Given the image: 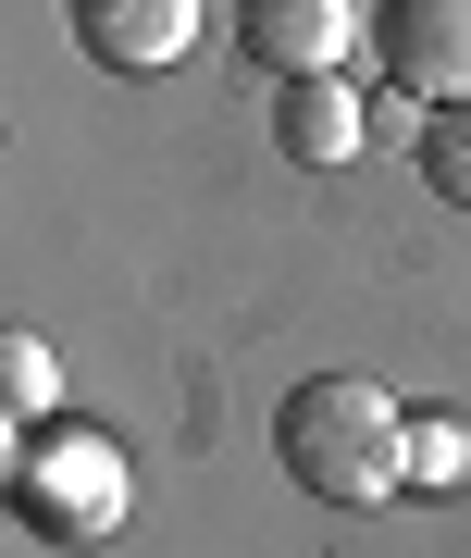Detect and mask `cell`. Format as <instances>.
I'll list each match as a JSON object with an SVG mask.
<instances>
[{"label":"cell","mask_w":471,"mask_h":558,"mask_svg":"<svg viewBox=\"0 0 471 558\" xmlns=\"http://www.w3.org/2000/svg\"><path fill=\"white\" fill-rule=\"evenodd\" d=\"M274 459H286L298 497L373 509V497L410 484V422H397V398H385L373 373H311V385L274 398Z\"/></svg>","instance_id":"1"},{"label":"cell","mask_w":471,"mask_h":558,"mask_svg":"<svg viewBox=\"0 0 471 558\" xmlns=\"http://www.w3.org/2000/svg\"><path fill=\"white\" fill-rule=\"evenodd\" d=\"M124 509H137V484H124V447L112 435L62 422V435H25L13 447V521L38 546H99V534H124Z\"/></svg>","instance_id":"2"},{"label":"cell","mask_w":471,"mask_h":558,"mask_svg":"<svg viewBox=\"0 0 471 558\" xmlns=\"http://www.w3.org/2000/svg\"><path fill=\"white\" fill-rule=\"evenodd\" d=\"M373 75L410 100H471V0H373Z\"/></svg>","instance_id":"3"},{"label":"cell","mask_w":471,"mask_h":558,"mask_svg":"<svg viewBox=\"0 0 471 558\" xmlns=\"http://www.w3.org/2000/svg\"><path fill=\"white\" fill-rule=\"evenodd\" d=\"M360 38V0H235V50L261 62V75H335Z\"/></svg>","instance_id":"4"},{"label":"cell","mask_w":471,"mask_h":558,"mask_svg":"<svg viewBox=\"0 0 471 558\" xmlns=\"http://www.w3.org/2000/svg\"><path fill=\"white\" fill-rule=\"evenodd\" d=\"M62 25H75V50L112 62V75H161V62H186V38H198V0H62Z\"/></svg>","instance_id":"5"},{"label":"cell","mask_w":471,"mask_h":558,"mask_svg":"<svg viewBox=\"0 0 471 558\" xmlns=\"http://www.w3.org/2000/svg\"><path fill=\"white\" fill-rule=\"evenodd\" d=\"M274 137H286V161H348V149H360V100H348V75H298L286 100H274Z\"/></svg>","instance_id":"6"},{"label":"cell","mask_w":471,"mask_h":558,"mask_svg":"<svg viewBox=\"0 0 471 558\" xmlns=\"http://www.w3.org/2000/svg\"><path fill=\"white\" fill-rule=\"evenodd\" d=\"M422 186L447 211H471V100H447V112L422 124Z\"/></svg>","instance_id":"7"},{"label":"cell","mask_w":471,"mask_h":558,"mask_svg":"<svg viewBox=\"0 0 471 558\" xmlns=\"http://www.w3.org/2000/svg\"><path fill=\"white\" fill-rule=\"evenodd\" d=\"M0 398H13L25 422H38V410L62 398V360H50V336H25V323L0 336Z\"/></svg>","instance_id":"8"},{"label":"cell","mask_w":471,"mask_h":558,"mask_svg":"<svg viewBox=\"0 0 471 558\" xmlns=\"http://www.w3.org/2000/svg\"><path fill=\"white\" fill-rule=\"evenodd\" d=\"M410 484H434V497L471 484V435H459V422H410Z\"/></svg>","instance_id":"9"}]
</instances>
